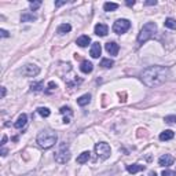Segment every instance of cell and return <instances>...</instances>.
Returning <instances> with one entry per match:
<instances>
[{
    "label": "cell",
    "mask_w": 176,
    "mask_h": 176,
    "mask_svg": "<svg viewBox=\"0 0 176 176\" xmlns=\"http://www.w3.org/2000/svg\"><path fill=\"white\" fill-rule=\"evenodd\" d=\"M92 69H94V65L90 61H83L81 62V65H80V70H81L83 73H85V74L92 72Z\"/></svg>",
    "instance_id": "obj_13"
},
{
    "label": "cell",
    "mask_w": 176,
    "mask_h": 176,
    "mask_svg": "<svg viewBox=\"0 0 176 176\" xmlns=\"http://www.w3.org/2000/svg\"><path fill=\"white\" fill-rule=\"evenodd\" d=\"M63 4H66V1H57L55 6H57V7H61V6H63Z\"/></svg>",
    "instance_id": "obj_34"
},
{
    "label": "cell",
    "mask_w": 176,
    "mask_h": 176,
    "mask_svg": "<svg viewBox=\"0 0 176 176\" xmlns=\"http://www.w3.org/2000/svg\"><path fill=\"white\" fill-rule=\"evenodd\" d=\"M40 6H41V1H30V8H32L33 11L37 10Z\"/></svg>",
    "instance_id": "obj_27"
},
{
    "label": "cell",
    "mask_w": 176,
    "mask_h": 176,
    "mask_svg": "<svg viewBox=\"0 0 176 176\" xmlns=\"http://www.w3.org/2000/svg\"><path fill=\"white\" fill-rule=\"evenodd\" d=\"M21 73L25 77H35V76H37L40 73V69L36 65H25L21 69Z\"/></svg>",
    "instance_id": "obj_7"
},
{
    "label": "cell",
    "mask_w": 176,
    "mask_h": 176,
    "mask_svg": "<svg viewBox=\"0 0 176 176\" xmlns=\"http://www.w3.org/2000/svg\"><path fill=\"white\" fill-rule=\"evenodd\" d=\"M133 4H135V1H133V0H132V1H131V0H128V1H127V6H130V7H131V6H133Z\"/></svg>",
    "instance_id": "obj_37"
},
{
    "label": "cell",
    "mask_w": 176,
    "mask_h": 176,
    "mask_svg": "<svg viewBox=\"0 0 176 176\" xmlns=\"http://www.w3.org/2000/svg\"><path fill=\"white\" fill-rule=\"evenodd\" d=\"M131 28V22L128 19H117L114 22V25H113V32L117 33V35H122V33H125L128 29Z\"/></svg>",
    "instance_id": "obj_6"
},
{
    "label": "cell",
    "mask_w": 176,
    "mask_h": 176,
    "mask_svg": "<svg viewBox=\"0 0 176 176\" xmlns=\"http://www.w3.org/2000/svg\"><path fill=\"white\" fill-rule=\"evenodd\" d=\"M77 46H80V47H87L88 44L91 43V39H90V36H87V35H83V36H80L79 39H77Z\"/></svg>",
    "instance_id": "obj_16"
},
{
    "label": "cell",
    "mask_w": 176,
    "mask_h": 176,
    "mask_svg": "<svg viewBox=\"0 0 176 176\" xmlns=\"http://www.w3.org/2000/svg\"><path fill=\"white\" fill-rule=\"evenodd\" d=\"M6 142H7V136L4 135V136L1 138V143H0V144H1V146H4V144H6Z\"/></svg>",
    "instance_id": "obj_33"
},
{
    "label": "cell",
    "mask_w": 176,
    "mask_h": 176,
    "mask_svg": "<svg viewBox=\"0 0 176 176\" xmlns=\"http://www.w3.org/2000/svg\"><path fill=\"white\" fill-rule=\"evenodd\" d=\"M168 74L169 70L165 66H150L142 73V81L147 87H158L165 83Z\"/></svg>",
    "instance_id": "obj_1"
},
{
    "label": "cell",
    "mask_w": 176,
    "mask_h": 176,
    "mask_svg": "<svg viewBox=\"0 0 176 176\" xmlns=\"http://www.w3.org/2000/svg\"><path fill=\"white\" fill-rule=\"evenodd\" d=\"M57 133L54 131H43L37 135V143H39L40 147L43 149H50L52 147L55 143H57Z\"/></svg>",
    "instance_id": "obj_2"
},
{
    "label": "cell",
    "mask_w": 176,
    "mask_h": 176,
    "mask_svg": "<svg viewBox=\"0 0 176 176\" xmlns=\"http://www.w3.org/2000/svg\"><path fill=\"white\" fill-rule=\"evenodd\" d=\"M6 154H7V150H6V149H3V150H1V155H3V157H4V155H6Z\"/></svg>",
    "instance_id": "obj_39"
},
{
    "label": "cell",
    "mask_w": 176,
    "mask_h": 176,
    "mask_svg": "<svg viewBox=\"0 0 176 176\" xmlns=\"http://www.w3.org/2000/svg\"><path fill=\"white\" fill-rule=\"evenodd\" d=\"M30 88H32V91H41L44 88V84L43 81H39V83H33L32 85H30Z\"/></svg>",
    "instance_id": "obj_26"
},
{
    "label": "cell",
    "mask_w": 176,
    "mask_h": 176,
    "mask_svg": "<svg viewBox=\"0 0 176 176\" xmlns=\"http://www.w3.org/2000/svg\"><path fill=\"white\" fill-rule=\"evenodd\" d=\"M105 48H106V51H108L110 55H117L119 54V50H120V46L117 43H114V41H109V43H106Z\"/></svg>",
    "instance_id": "obj_9"
},
{
    "label": "cell",
    "mask_w": 176,
    "mask_h": 176,
    "mask_svg": "<svg viewBox=\"0 0 176 176\" xmlns=\"http://www.w3.org/2000/svg\"><path fill=\"white\" fill-rule=\"evenodd\" d=\"M59 113L63 114L65 117H66V114H68V117H72V116H73V110L69 108V106H62L61 110H59Z\"/></svg>",
    "instance_id": "obj_22"
},
{
    "label": "cell",
    "mask_w": 176,
    "mask_h": 176,
    "mask_svg": "<svg viewBox=\"0 0 176 176\" xmlns=\"http://www.w3.org/2000/svg\"><path fill=\"white\" fill-rule=\"evenodd\" d=\"M150 176H155V172H151V173H150Z\"/></svg>",
    "instance_id": "obj_40"
},
{
    "label": "cell",
    "mask_w": 176,
    "mask_h": 176,
    "mask_svg": "<svg viewBox=\"0 0 176 176\" xmlns=\"http://www.w3.org/2000/svg\"><path fill=\"white\" fill-rule=\"evenodd\" d=\"M164 25H165L166 28H169V29H173V30H176V19L166 18L165 22H164Z\"/></svg>",
    "instance_id": "obj_21"
},
{
    "label": "cell",
    "mask_w": 176,
    "mask_h": 176,
    "mask_svg": "<svg viewBox=\"0 0 176 176\" xmlns=\"http://www.w3.org/2000/svg\"><path fill=\"white\" fill-rule=\"evenodd\" d=\"M127 171L130 173H138L140 171H144V165H139V164H132V165H127Z\"/></svg>",
    "instance_id": "obj_15"
},
{
    "label": "cell",
    "mask_w": 176,
    "mask_h": 176,
    "mask_svg": "<svg viewBox=\"0 0 176 176\" xmlns=\"http://www.w3.org/2000/svg\"><path fill=\"white\" fill-rule=\"evenodd\" d=\"M113 65H114V62L111 61V59H109V58H105V59H102L101 61L102 68H111Z\"/></svg>",
    "instance_id": "obj_24"
},
{
    "label": "cell",
    "mask_w": 176,
    "mask_h": 176,
    "mask_svg": "<svg viewBox=\"0 0 176 176\" xmlns=\"http://www.w3.org/2000/svg\"><path fill=\"white\" fill-rule=\"evenodd\" d=\"M162 176H176V172L169 171V169H165V171H162Z\"/></svg>",
    "instance_id": "obj_28"
},
{
    "label": "cell",
    "mask_w": 176,
    "mask_h": 176,
    "mask_svg": "<svg viewBox=\"0 0 176 176\" xmlns=\"http://www.w3.org/2000/svg\"><path fill=\"white\" fill-rule=\"evenodd\" d=\"M0 33H1V37H8V36H10V35H8V32H7V30H4V29H1V30H0Z\"/></svg>",
    "instance_id": "obj_31"
},
{
    "label": "cell",
    "mask_w": 176,
    "mask_h": 176,
    "mask_svg": "<svg viewBox=\"0 0 176 176\" xmlns=\"http://www.w3.org/2000/svg\"><path fill=\"white\" fill-rule=\"evenodd\" d=\"M176 121V116H169V117H165V122L168 124H172V122Z\"/></svg>",
    "instance_id": "obj_29"
},
{
    "label": "cell",
    "mask_w": 176,
    "mask_h": 176,
    "mask_svg": "<svg viewBox=\"0 0 176 176\" xmlns=\"http://www.w3.org/2000/svg\"><path fill=\"white\" fill-rule=\"evenodd\" d=\"M48 88H50V90H55V88H57V84H55L54 81H51V83L48 84Z\"/></svg>",
    "instance_id": "obj_32"
},
{
    "label": "cell",
    "mask_w": 176,
    "mask_h": 176,
    "mask_svg": "<svg viewBox=\"0 0 176 176\" xmlns=\"http://www.w3.org/2000/svg\"><path fill=\"white\" fill-rule=\"evenodd\" d=\"M125 96H127V95H125L124 92H122V94H120V98H122V99H121V102H125Z\"/></svg>",
    "instance_id": "obj_35"
},
{
    "label": "cell",
    "mask_w": 176,
    "mask_h": 176,
    "mask_svg": "<svg viewBox=\"0 0 176 176\" xmlns=\"http://www.w3.org/2000/svg\"><path fill=\"white\" fill-rule=\"evenodd\" d=\"M173 161H175V158L172 157V155L169 154H164L160 157V160H158V164H160V166H169L172 165Z\"/></svg>",
    "instance_id": "obj_8"
},
{
    "label": "cell",
    "mask_w": 176,
    "mask_h": 176,
    "mask_svg": "<svg viewBox=\"0 0 176 176\" xmlns=\"http://www.w3.org/2000/svg\"><path fill=\"white\" fill-rule=\"evenodd\" d=\"M95 151H96V155L98 158L101 160H106V158L110 157V146L105 142H101V143H96L95 144Z\"/></svg>",
    "instance_id": "obj_5"
},
{
    "label": "cell",
    "mask_w": 176,
    "mask_h": 176,
    "mask_svg": "<svg viewBox=\"0 0 176 176\" xmlns=\"http://www.w3.org/2000/svg\"><path fill=\"white\" fill-rule=\"evenodd\" d=\"M6 96V88L4 87H1V98Z\"/></svg>",
    "instance_id": "obj_36"
},
{
    "label": "cell",
    "mask_w": 176,
    "mask_h": 176,
    "mask_svg": "<svg viewBox=\"0 0 176 176\" xmlns=\"http://www.w3.org/2000/svg\"><path fill=\"white\" fill-rule=\"evenodd\" d=\"M26 122H28V116H26V114H21L18 117V120L14 122V127L17 128V130H22V128L26 125Z\"/></svg>",
    "instance_id": "obj_11"
},
{
    "label": "cell",
    "mask_w": 176,
    "mask_h": 176,
    "mask_svg": "<svg viewBox=\"0 0 176 176\" xmlns=\"http://www.w3.org/2000/svg\"><path fill=\"white\" fill-rule=\"evenodd\" d=\"M146 6H155V4H157V1H155V0H149V1H146Z\"/></svg>",
    "instance_id": "obj_30"
},
{
    "label": "cell",
    "mask_w": 176,
    "mask_h": 176,
    "mask_svg": "<svg viewBox=\"0 0 176 176\" xmlns=\"http://www.w3.org/2000/svg\"><path fill=\"white\" fill-rule=\"evenodd\" d=\"M102 52V47L101 43H92V47H91V51H90V55L92 58H99Z\"/></svg>",
    "instance_id": "obj_10"
},
{
    "label": "cell",
    "mask_w": 176,
    "mask_h": 176,
    "mask_svg": "<svg viewBox=\"0 0 176 176\" xmlns=\"http://www.w3.org/2000/svg\"><path fill=\"white\" fill-rule=\"evenodd\" d=\"M70 160V151H69V147L66 143H62L58 153L55 154V161L58 164H66V162Z\"/></svg>",
    "instance_id": "obj_4"
},
{
    "label": "cell",
    "mask_w": 176,
    "mask_h": 176,
    "mask_svg": "<svg viewBox=\"0 0 176 176\" xmlns=\"http://www.w3.org/2000/svg\"><path fill=\"white\" fill-rule=\"evenodd\" d=\"M155 32H157V25H155L154 22H147V24H144L143 28L140 29L139 36H138V43H139V46L146 43L147 40L153 39Z\"/></svg>",
    "instance_id": "obj_3"
},
{
    "label": "cell",
    "mask_w": 176,
    "mask_h": 176,
    "mask_svg": "<svg viewBox=\"0 0 176 176\" xmlns=\"http://www.w3.org/2000/svg\"><path fill=\"white\" fill-rule=\"evenodd\" d=\"M90 151H83L81 154L77 157V162L79 164H85V162H88V160H90Z\"/></svg>",
    "instance_id": "obj_18"
},
{
    "label": "cell",
    "mask_w": 176,
    "mask_h": 176,
    "mask_svg": "<svg viewBox=\"0 0 176 176\" xmlns=\"http://www.w3.org/2000/svg\"><path fill=\"white\" fill-rule=\"evenodd\" d=\"M103 8H105V11H114L119 8V4L117 3H105Z\"/></svg>",
    "instance_id": "obj_23"
},
{
    "label": "cell",
    "mask_w": 176,
    "mask_h": 176,
    "mask_svg": "<svg viewBox=\"0 0 176 176\" xmlns=\"http://www.w3.org/2000/svg\"><path fill=\"white\" fill-rule=\"evenodd\" d=\"M37 113H39L41 117H48V116L51 114V111L48 110L47 108H39V109H37Z\"/></svg>",
    "instance_id": "obj_25"
},
{
    "label": "cell",
    "mask_w": 176,
    "mask_h": 176,
    "mask_svg": "<svg viewBox=\"0 0 176 176\" xmlns=\"http://www.w3.org/2000/svg\"><path fill=\"white\" fill-rule=\"evenodd\" d=\"M109 32V28L105 24H98L96 26H95V35L96 36H106Z\"/></svg>",
    "instance_id": "obj_12"
},
{
    "label": "cell",
    "mask_w": 176,
    "mask_h": 176,
    "mask_svg": "<svg viewBox=\"0 0 176 176\" xmlns=\"http://www.w3.org/2000/svg\"><path fill=\"white\" fill-rule=\"evenodd\" d=\"M36 19H37V17L33 13H25V14L21 15L22 22H33V21H36Z\"/></svg>",
    "instance_id": "obj_17"
},
{
    "label": "cell",
    "mask_w": 176,
    "mask_h": 176,
    "mask_svg": "<svg viewBox=\"0 0 176 176\" xmlns=\"http://www.w3.org/2000/svg\"><path fill=\"white\" fill-rule=\"evenodd\" d=\"M72 30V26L69 25V24H62L59 28H58V35H65V33H69Z\"/></svg>",
    "instance_id": "obj_20"
},
{
    "label": "cell",
    "mask_w": 176,
    "mask_h": 176,
    "mask_svg": "<svg viewBox=\"0 0 176 176\" xmlns=\"http://www.w3.org/2000/svg\"><path fill=\"white\" fill-rule=\"evenodd\" d=\"M173 136H175V133H173V131L166 130V131H164V132H161V133H160V140H161V142H166V140L173 139Z\"/></svg>",
    "instance_id": "obj_14"
},
{
    "label": "cell",
    "mask_w": 176,
    "mask_h": 176,
    "mask_svg": "<svg viewBox=\"0 0 176 176\" xmlns=\"http://www.w3.org/2000/svg\"><path fill=\"white\" fill-rule=\"evenodd\" d=\"M90 102H91L90 94H85V95H83V96H80L79 99H77V103H79L80 106H85V105H88Z\"/></svg>",
    "instance_id": "obj_19"
},
{
    "label": "cell",
    "mask_w": 176,
    "mask_h": 176,
    "mask_svg": "<svg viewBox=\"0 0 176 176\" xmlns=\"http://www.w3.org/2000/svg\"><path fill=\"white\" fill-rule=\"evenodd\" d=\"M63 122H65V124H69V122H70V119H69V117H65V119H63Z\"/></svg>",
    "instance_id": "obj_38"
}]
</instances>
